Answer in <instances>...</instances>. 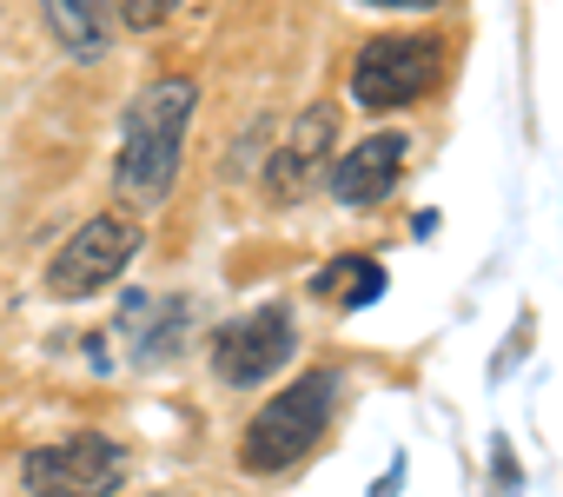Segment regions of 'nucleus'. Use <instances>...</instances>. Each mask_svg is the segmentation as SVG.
I'll return each mask as SVG.
<instances>
[{"instance_id": "f257e3e1", "label": "nucleus", "mask_w": 563, "mask_h": 497, "mask_svg": "<svg viewBox=\"0 0 563 497\" xmlns=\"http://www.w3.org/2000/svg\"><path fill=\"white\" fill-rule=\"evenodd\" d=\"M199 113V80L192 74H159L133 93L120 120V159H113V192L133 212H159L179 186L186 166V133Z\"/></svg>"}, {"instance_id": "f03ea898", "label": "nucleus", "mask_w": 563, "mask_h": 497, "mask_svg": "<svg viewBox=\"0 0 563 497\" xmlns=\"http://www.w3.org/2000/svg\"><path fill=\"white\" fill-rule=\"evenodd\" d=\"M332 405H339V372H332V365H319V372L292 378L286 391H272V398L252 411L245 438H239V464H245L252 477H278V471H292V464H299V457H312V444L325 438Z\"/></svg>"}, {"instance_id": "7ed1b4c3", "label": "nucleus", "mask_w": 563, "mask_h": 497, "mask_svg": "<svg viewBox=\"0 0 563 497\" xmlns=\"http://www.w3.org/2000/svg\"><path fill=\"white\" fill-rule=\"evenodd\" d=\"M451 67V41L431 34V27H411V34H372L358 54H352V100L365 113H398L411 100H424Z\"/></svg>"}, {"instance_id": "20e7f679", "label": "nucleus", "mask_w": 563, "mask_h": 497, "mask_svg": "<svg viewBox=\"0 0 563 497\" xmlns=\"http://www.w3.org/2000/svg\"><path fill=\"white\" fill-rule=\"evenodd\" d=\"M140 245H146V225H140V219L93 212V219H80V225H74V239L47 259L41 286H47V299H67V306L100 299V292H107V286L140 259Z\"/></svg>"}, {"instance_id": "39448f33", "label": "nucleus", "mask_w": 563, "mask_h": 497, "mask_svg": "<svg viewBox=\"0 0 563 497\" xmlns=\"http://www.w3.org/2000/svg\"><path fill=\"white\" fill-rule=\"evenodd\" d=\"M133 457L100 438V431H74V438H54V444H34L21 457V484L27 497H120Z\"/></svg>"}, {"instance_id": "423d86ee", "label": "nucleus", "mask_w": 563, "mask_h": 497, "mask_svg": "<svg viewBox=\"0 0 563 497\" xmlns=\"http://www.w3.org/2000/svg\"><path fill=\"white\" fill-rule=\"evenodd\" d=\"M206 352H212L219 385L252 391V385H265V378H278V372L292 365V352H299V325H292L286 306H258V312H239V319L212 325Z\"/></svg>"}, {"instance_id": "0eeeda50", "label": "nucleus", "mask_w": 563, "mask_h": 497, "mask_svg": "<svg viewBox=\"0 0 563 497\" xmlns=\"http://www.w3.org/2000/svg\"><path fill=\"white\" fill-rule=\"evenodd\" d=\"M405 159H411V140L405 133H365L352 153H339L325 166L332 199L339 206H378V199H391V186L405 179Z\"/></svg>"}, {"instance_id": "6e6552de", "label": "nucleus", "mask_w": 563, "mask_h": 497, "mask_svg": "<svg viewBox=\"0 0 563 497\" xmlns=\"http://www.w3.org/2000/svg\"><path fill=\"white\" fill-rule=\"evenodd\" d=\"M332 133H339V107L312 100V107L292 120V133L278 140L272 166H265V186H272V199H299V192L312 186V173H319V166H325V153H332Z\"/></svg>"}, {"instance_id": "1a4fd4ad", "label": "nucleus", "mask_w": 563, "mask_h": 497, "mask_svg": "<svg viewBox=\"0 0 563 497\" xmlns=\"http://www.w3.org/2000/svg\"><path fill=\"white\" fill-rule=\"evenodd\" d=\"M47 34L60 41L67 60L93 67L113 41V8H93V0H47Z\"/></svg>"}, {"instance_id": "9d476101", "label": "nucleus", "mask_w": 563, "mask_h": 497, "mask_svg": "<svg viewBox=\"0 0 563 497\" xmlns=\"http://www.w3.org/2000/svg\"><path fill=\"white\" fill-rule=\"evenodd\" d=\"M312 299L339 306V312H365L385 299V259L372 253H339L325 273H312Z\"/></svg>"}, {"instance_id": "9b49d317", "label": "nucleus", "mask_w": 563, "mask_h": 497, "mask_svg": "<svg viewBox=\"0 0 563 497\" xmlns=\"http://www.w3.org/2000/svg\"><path fill=\"white\" fill-rule=\"evenodd\" d=\"M173 8H166V0H120V8H113V27H126V34H146V27H159Z\"/></svg>"}, {"instance_id": "f8f14e48", "label": "nucleus", "mask_w": 563, "mask_h": 497, "mask_svg": "<svg viewBox=\"0 0 563 497\" xmlns=\"http://www.w3.org/2000/svg\"><path fill=\"white\" fill-rule=\"evenodd\" d=\"M530 345H537V319H530V312H523V319H517V325H510V339H504V352H497V358H490V378H510V365H517V358H523V352H530Z\"/></svg>"}, {"instance_id": "ddd939ff", "label": "nucleus", "mask_w": 563, "mask_h": 497, "mask_svg": "<svg viewBox=\"0 0 563 497\" xmlns=\"http://www.w3.org/2000/svg\"><path fill=\"white\" fill-rule=\"evenodd\" d=\"M490 477H497V497H517V484H523V471H517V457H510V438H504V431L490 438Z\"/></svg>"}, {"instance_id": "4468645a", "label": "nucleus", "mask_w": 563, "mask_h": 497, "mask_svg": "<svg viewBox=\"0 0 563 497\" xmlns=\"http://www.w3.org/2000/svg\"><path fill=\"white\" fill-rule=\"evenodd\" d=\"M372 8H385V14H424V8H444V0H372Z\"/></svg>"}, {"instance_id": "2eb2a0df", "label": "nucleus", "mask_w": 563, "mask_h": 497, "mask_svg": "<svg viewBox=\"0 0 563 497\" xmlns=\"http://www.w3.org/2000/svg\"><path fill=\"white\" fill-rule=\"evenodd\" d=\"M398 484H405V457H391V471H385V484H378V497H398Z\"/></svg>"}, {"instance_id": "dca6fc26", "label": "nucleus", "mask_w": 563, "mask_h": 497, "mask_svg": "<svg viewBox=\"0 0 563 497\" xmlns=\"http://www.w3.org/2000/svg\"><path fill=\"white\" fill-rule=\"evenodd\" d=\"M159 497H186V490H159Z\"/></svg>"}]
</instances>
